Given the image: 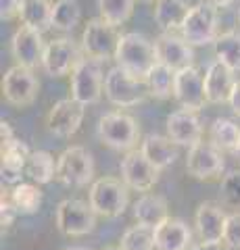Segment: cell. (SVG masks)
<instances>
[{
  "label": "cell",
  "mask_w": 240,
  "mask_h": 250,
  "mask_svg": "<svg viewBox=\"0 0 240 250\" xmlns=\"http://www.w3.org/2000/svg\"><path fill=\"white\" fill-rule=\"evenodd\" d=\"M142 2H157V0H142Z\"/></svg>",
  "instance_id": "f6af8a7d"
},
{
  "label": "cell",
  "mask_w": 240,
  "mask_h": 250,
  "mask_svg": "<svg viewBox=\"0 0 240 250\" xmlns=\"http://www.w3.org/2000/svg\"><path fill=\"white\" fill-rule=\"evenodd\" d=\"M121 250H154V229L144 228V225H131L130 229L123 231Z\"/></svg>",
  "instance_id": "836d02e7"
},
{
  "label": "cell",
  "mask_w": 240,
  "mask_h": 250,
  "mask_svg": "<svg viewBox=\"0 0 240 250\" xmlns=\"http://www.w3.org/2000/svg\"><path fill=\"white\" fill-rule=\"evenodd\" d=\"M203 136V125L195 111H174L167 117V138L172 140L175 146H188L192 148L200 142Z\"/></svg>",
  "instance_id": "ac0fdd59"
},
{
  "label": "cell",
  "mask_w": 240,
  "mask_h": 250,
  "mask_svg": "<svg viewBox=\"0 0 240 250\" xmlns=\"http://www.w3.org/2000/svg\"><path fill=\"white\" fill-rule=\"evenodd\" d=\"M188 13L190 6L186 0H157L154 2V21L161 29L169 31V34H175L182 29Z\"/></svg>",
  "instance_id": "d4e9b609"
},
{
  "label": "cell",
  "mask_w": 240,
  "mask_h": 250,
  "mask_svg": "<svg viewBox=\"0 0 240 250\" xmlns=\"http://www.w3.org/2000/svg\"><path fill=\"white\" fill-rule=\"evenodd\" d=\"M0 154H2V167H0L2 182L15 188L17 184H21V177L25 175V165H27V159L32 154V150L19 138H13V140L2 142Z\"/></svg>",
  "instance_id": "44dd1931"
},
{
  "label": "cell",
  "mask_w": 240,
  "mask_h": 250,
  "mask_svg": "<svg viewBox=\"0 0 240 250\" xmlns=\"http://www.w3.org/2000/svg\"><path fill=\"white\" fill-rule=\"evenodd\" d=\"M46 44L42 40V31L32 29L27 25H21L11 38V52L13 59L17 61V65L34 69L38 65H42Z\"/></svg>",
  "instance_id": "e0dca14e"
},
{
  "label": "cell",
  "mask_w": 240,
  "mask_h": 250,
  "mask_svg": "<svg viewBox=\"0 0 240 250\" xmlns=\"http://www.w3.org/2000/svg\"><path fill=\"white\" fill-rule=\"evenodd\" d=\"M57 228L63 236L82 238L96 228V213L84 200L67 198L57 207Z\"/></svg>",
  "instance_id": "9c48e42d"
},
{
  "label": "cell",
  "mask_w": 240,
  "mask_h": 250,
  "mask_svg": "<svg viewBox=\"0 0 240 250\" xmlns=\"http://www.w3.org/2000/svg\"><path fill=\"white\" fill-rule=\"evenodd\" d=\"M140 152L159 171L172 167L175 163V159H177V146L167 136H159V134H149L146 136L142 140V144H140Z\"/></svg>",
  "instance_id": "cb8c5ba5"
},
{
  "label": "cell",
  "mask_w": 240,
  "mask_h": 250,
  "mask_svg": "<svg viewBox=\"0 0 240 250\" xmlns=\"http://www.w3.org/2000/svg\"><path fill=\"white\" fill-rule=\"evenodd\" d=\"M221 202L232 208H240V171H230L223 175L219 186Z\"/></svg>",
  "instance_id": "e575fe53"
},
{
  "label": "cell",
  "mask_w": 240,
  "mask_h": 250,
  "mask_svg": "<svg viewBox=\"0 0 240 250\" xmlns=\"http://www.w3.org/2000/svg\"><path fill=\"white\" fill-rule=\"evenodd\" d=\"M154 52H157V61L172 67L174 71H182L186 67H192V61H195L192 46L182 36L169 34V31H163V34L154 38Z\"/></svg>",
  "instance_id": "2e32d148"
},
{
  "label": "cell",
  "mask_w": 240,
  "mask_h": 250,
  "mask_svg": "<svg viewBox=\"0 0 240 250\" xmlns=\"http://www.w3.org/2000/svg\"><path fill=\"white\" fill-rule=\"evenodd\" d=\"M209 142L218 146L221 152H238L240 148V127L226 117H218L209 127Z\"/></svg>",
  "instance_id": "484cf974"
},
{
  "label": "cell",
  "mask_w": 240,
  "mask_h": 250,
  "mask_svg": "<svg viewBox=\"0 0 240 250\" xmlns=\"http://www.w3.org/2000/svg\"><path fill=\"white\" fill-rule=\"evenodd\" d=\"M57 179L69 188H84L94 179V159L84 146H69L57 159Z\"/></svg>",
  "instance_id": "52a82bcc"
},
{
  "label": "cell",
  "mask_w": 240,
  "mask_h": 250,
  "mask_svg": "<svg viewBox=\"0 0 240 250\" xmlns=\"http://www.w3.org/2000/svg\"><path fill=\"white\" fill-rule=\"evenodd\" d=\"M21 23L32 29L38 31H46L50 25V19H52V4L48 0H23V6H21Z\"/></svg>",
  "instance_id": "f1b7e54d"
},
{
  "label": "cell",
  "mask_w": 240,
  "mask_h": 250,
  "mask_svg": "<svg viewBox=\"0 0 240 250\" xmlns=\"http://www.w3.org/2000/svg\"><path fill=\"white\" fill-rule=\"evenodd\" d=\"M207 2H211L213 6H218V9H219V6H228L232 0H207Z\"/></svg>",
  "instance_id": "b9f144b4"
},
{
  "label": "cell",
  "mask_w": 240,
  "mask_h": 250,
  "mask_svg": "<svg viewBox=\"0 0 240 250\" xmlns=\"http://www.w3.org/2000/svg\"><path fill=\"white\" fill-rule=\"evenodd\" d=\"M119 31L117 27H113L111 23H107L105 19H90L84 27L82 34V50L88 59L96 61H109L115 59L119 46Z\"/></svg>",
  "instance_id": "ba28073f"
},
{
  "label": "cell",
  "mask_w": 240,
  "mask_h": 250,
  "mask_svg": "<svg viewBox=\"0 0 240 250\" xmlns=\"http://www.w3.org/2000/svg\"><path fill=\"white\" fill-rule=\"evenodd\" d=\"M17 215L19 213L15 210L13 202H11V194L2 192V196H0V223H2V229H9Z\"/></svg>",
  "instance_id": "8d00e7d4"
},
{
  "label": "cell",
  "mask_w": 240,
  "mask_h": 250,
  "mask_svg": "<svg viewBox=\"0 0 240 250\" xmlns=\"http://www.w3.org/2000/svg\"><path fill=\"white\" fill-rule=\"evenodd\" d=\"M82 19V9L77 0H57L52 4V19L50 25L57 31H73V27Z\"/></svg>",
  "instance_id": "1f68e13d"
},
{
  "label": "cell",
  "mask_w": 240,
  "mask_h": 250,
  "mask_svg": "<svg viewBox=\"0 0 240 250\" xmlns=\"http://www.w3.org/2000/svg\"><path fill=\"white\" fill-rule=\"evenodd\" d=\"M238 23H240V9H238Z\"/></svg>",
  "instance_id": "bcb514c9"
},
{
  "label": "cell",
  "mask_w": 240,
  "mask_h": 250,
  "mask_svg": "<svg viewBox=\"0 0 240 250\" xmlns=\"http://www.w3.org/2000/svg\"><path fill=\"white\" fill-rule=\"evenodd\" d=\"M103 61L84 57L71 73V98L84 106L96 104L105 94Z\"/></svg>",
  "instance_id": "277c9868"
},
{
  "label": "cell",
  "mask_w": 240,
  "mask_h": 250,
  "mask_svg": "<svg viewBox=\"0 0 240 250\" xmlns=\"http://www.w3.org/2000/svg\"><path fill=\"white\" fill-rule=\"evenodd\" d=\"M174 98L177 104L186 111L198 113L205 106V75L198 67H186L182 71H175V85H174Z\"/></svg>",
  "instance_id": "5bb4252c"
},
{
  "label": "cell",
  "mask_w": 240,
  "mask_h": 250,
  "mask_svg": "<svg viewBox=\"0 0 240 250\" xmlns=\"http://www.w3.org/2000/svg\"><path fill=\"white\" fill-rule=\"evenodd\" d=\"M96 136L105 146L113 148V150L131 152L140 140V127L131 115L123 111H111L98 119Z\"/></svg>",
  "instance_id": "7a4b0ae2"
},
{
  "label": "cell",
  "mask_w": 240,
  "mask_h": 250,
  "mask_svg": "<svg viewBox=\"0 0 240 250\" xmlns=\"http://www.w3.org/2000/svg\"><path fill=\"white\" fill-rule=\"evenodd\" d=\"M40 90V82L34 75V69L15 65L2 77V94L4 100L13 106H29L38 96Z\"/></svg>",
  "instance_id": "30bf717a"
},
{
  "label": "cell",
  "mask_w": 240,
  "mask_h": 250,
  "mask_svg": "<svg viewBox=\"0 0 240 250\" xmlns=\"http://www.w3.org/2000/svg\"><path fill=\"white\" fill-rule=\"evenodd\" d=\"M228 104H230L232 111H234V115L240 119V82H236L234 90H232V96H230V100H228Z\"/></svg>",
  "instance_id": "f35d334b"
},
{
  "label": "cell",
  "mask_w": 240,
  "mask_h": 250,
  "mask_svg": "<svg viewBox=\"0 0 240 250\" xmlns=\"http://www.w3.org/2000/svg\"><path fill=\"white\" fill-rule=\"evenodd\" d=\"M192 250H228V246L221 244V242H218V244H207V242H198V244L192 246Z\"/></svg>",
  "instance_id": "ab89813d"
},
{
  "label": "cell",
  "mask_w": 240,
  "mask_h": 250,
  "mask_svg": "<svg viewBox=\"0 0 240 250\" xmlns=\"http://www.w3.org/2000/svg\"><path fill=\"white\" fill-rule=\"evenodd\" d=\"M82 61V52L71 38H57L50 40L44 48L42 69L50 77H65L75 71Z\"/></svg>",
  "instance_id": "8fae6325"
},
{
  "label": "cell",
  "mask_w": 240,
  "mask_h": 250,
  "mask_svg": "<svg viewBox=\"0 0 240 250\" xmlns=\"http://www.w3.org/2000/svg\"><path fill=\"white\" fill-rule=\"evenodd\" d=\"M130 188L115 177H100L92 182L88 192V205L96 215L113 219L123 215L130 205Z\"/></svg>",
  "instance_id": "3957f363"
},
{
  "label": "cell",
  "mask_w": 240,
  "mask_h": 250,
  "mask_svg": "<svg viewBox=\"0 0 240 250\" xmlns=\"http://www.w3.org/2000/svg\"><path fill=\"white\" fill-rule=\"evenodd\" d=\"M11 202L19 215H36L42 207V192L36 184L21 182L9 192Z\"/></svg>",
  "instance_id": "f546056e"
},
{
  "label": "cell",
  "mask_w": 240,
  "mask_h": 250,
  "mask_svg": "<svg viewBox=\"0 0 240 250\" xmlns=\"http://www.w3.org/2000/svg\"><path fill=\"white\" fill-rule=\"evenodd\" d=\"M134 4H136V0H96L100 19L111 23L113 27L123 25L131 17Z\"/></svg>",
  "instance_id": "d6a6232c"
},
{
  "label": "cell",
  "mask_w": 240,
  "mask_h": 250,
  "mask_svg": "<svg viewBox=\"0 0 240 250\" xmlns=\"http://www.w3.org/2000/svg\"><path fill=\"white\" fill-rule=\"evenodd\" d=\"M236 71H232L228 65H223L221 61L215 59L211 65L207 67V73H205V96H207V103L211 104H223L228 103L230 96H232V90L236 85Z\"/></svg>",
  "instance_id": "d6986e66"
},
{
  "label": "cell",
  "mask_w": 240,
  "mask_h": 250,
  "mask_svg": "<svg viewBox=\"0 0 240 250\" xmlns=\"http://www.w3.org/2000/svg\"><path fill=\"white\" fill-rule=\"evenodd\" d=\"M180 36L190 46H207L218 40V6L211 2H196L190 6V13L186 17L180 29Z\"/></svg>",
  "instance_id": "8992f818"
},
{
  "label": "cell",
  "mask_w": 240,
  "mask_h": 250,
  "mask_svg": "<svg viewBox=\"0 0 240 250\" xmlns=\"http://www.w3.org/2000/svg\"><path fill=\"white\" fill-rule=\"evenodd\" d=\"M226 169V161L218 146L211 142H203L188 148V156H186V171L195 179H215L223 173Z\"/></svg>",
  "instance_id": "4fadbf2b"
},
{
  "label": "cell",
  "mask_w": 240,
  "mask_h": 250,
  "mask_svg": "<svg viewBox=\"0 0 240 250\" xmlns=\"http://www.w3.org/2000/svg\"><path fill=\"white\" fill-rule=\"evenodd\" d=\"M223 244L232 250H240V210L228 215L226 231H223Z\"/></svg>",
  "instance_id": "d590c367"
},
{
  "label": "cell",
  "mask_w": 240,
  "mask_h": 250,
  "mask_svg": "<svg viewBox=\"0 0 240 250\" xmlns=\"http://www.w3.org/2000/svg\"><path fill=\"white\" fill-rule=\"evenodd\" d=\"M154 248L157 250H192V231L182 219L169 217L154 229Z\"/></svg>",
  "instance_id": "7402d4cb"
},
{
  "label": "cell",
  "mask_w": 240,
  "mask_h": 250,
  "mask_svg": "<svg viewBox=\"0 0 240 250\" xmlns=\"http://www.w3.org/2000/svg\"><path fill=\"white\" fill-rule=\"evenodd\" d=\"M146 88L153 98L159 100H167L174 96V85H175V71L172 67L163 65V62H157L151 73L146 75Z\"/></svg>",
  "instance_id": "83f0119b"
},
{
  "label": "cell",
  "mask_w": 240,
  "mask_h": 250,
  "mask_svg": "<svg viewBox=\"0 0 240 250\" xmlns=\"http://www.w3.org/2000/svg\"><path fill=\"white\" fill-rule=\"evenodd\" d=\"M146 94H149L146 82L130 75L121 67L109 69V73L105 77V96L111 104L119 108H130L144 103Z\"/></svg>",
  "instance_id": "5b68a950"
},
{
  "label": "cell",
  "mask_w": 240,
  "mask_h": 250,
  "mask_svg": "<svg viewBox=\"0 0 240 250\" xmlns=\"http://www.w3.org/2000/svg\"><path fill=\"white\" fill-rule=\"evenodd\" d=\"M21 6H23V0H0V19L9 21L13 17H19Z\"/></svg>",
  "instance_id": "74e56055"
},
{
  "label": "cell",
  "mask_w": 240,
  "mask_h": 250,
  "mask_svg": "<svg viewBox=\"0 0 240 250\" xmlns=\"http://www.w3.org/2000/svg\"><path fill=\"white\" fill-rule=\"evenodd\" d=\"M119 171H121V182L130 190H136L142 194L151 192L154 184L159 182V169L140 150H131L123 156Z\"/></svg>",
  "instance_id": "7c38bea8"
},
{
  "label": "cell",
  "mask_w": 240,
  "mask_h": 250,
  "mask_svg": "<svg viewBox=\"0 0 240 250\" xmlns=\"http://www.w3.org/2000/svg\"><path fill=\"white\" fill-rule=\"evenodd\" d=\"M215 44V57L228 65L232 71H240V34L238 31H223L218 36Z\"/></svg>",
  "instance_id": "4dcf8cb0"
},
{
  "label": "cell",
  "mask_w": 240,
  "mask_h": 250,
  "mask_svg": "<svg viewBox=\"0 0 240 250\" xmlns=\"http://www.w3.org/2000/svg\"><path fill=\"white\" fill-rule=\"evenodd\" d=\"M25 175L32 179L34 184L44 186L50 184L57 177V161L55 156L46 150H34L27 159L25 165Z\"/></svg>",
  "instance_id": "4316f807"
},
{
  "label": "cell",
  "mask_w": 240,
  "mask_h": 250,
  "mask_svg": "<svg viewBox=\"0 0 240 250\" xmlns=\"http://www.w3.org/2000/svg\"><path fill=\"white\" fill-rule=\"evenodd\" d=\"M236 154H238V156H240V148H238V152H236Z\"/></svg>",
  "instance_id": "7dc6e473"
},
{
  "label": "cell",
  "mask_w": 240,
  "mask_h": 250,
  "mask_svg": "<svg viewBox=\"0 0 240 250\" xmlns=\"http://www.w3.org/2000/svg\"><path fill=\"white\" fill-rule=\"evenodd\" d=\"M0 136H2V142H6V140H13L15 134H13V127L9 121H2L0 123Z\"/></svg>",
  "instance_id": "60d3db41"
},
{
  "label": "cell",
  "mask_w": 240,
  "mask_h": 250,
  "mask_svg": "<svg viewBox=\"0 0 240 250\" xmlns=\"http://www.w3.org/2000/svg\"><path fill=\"white\" fill-rule=\"evenodd\" d=\"M65 250H86V248H80V246H71V248H65Z\"/></svg>",
  "instance_id": "7bdbcfd3"
},
{
  "label": "cell",
  "mask_w": 240,
  "mask_h": 250,
  "mask_svg": "<svg viewBox=\"0 0 240 250\" xmlns=\"http://www.w3.org/2000/svg\"><path fill=\"white\" fill-rule=\"evenodd\" d=\"M105 250H121V248H119V246H117V248H115V246H109V248H105Z\"/></svg>",
  "instance_id": "ee69618b"
},
{
  "label": "cell",
  "mask_w": 240,
  "mask_h": 250,
  "mask_svg": "<svg viewBox=\"0 0 240 250\" xmlns=\"http://www.w3.org/2000/svg\"><path fill=\"white\" fill-rule=\"evenodd\" d=\"M115 61H117V67L138 77V80H146L151 69L159 62L157 52H154V42H151L149 38L138 34V31L121 34Z\"/></svg>",
  "instance_id": "6da1fadb"
},
{
  "label": "cell",
  "mask_w": 240,
  "mask_h": 250,
  "mask_svg": "<svg viewBox=\"0 0 240 250\" xmlns=\"http://www.w3.org/2000/svg\"><path fill=\"white\" fill-rule=\"evenodd\" d=\"M226 221H228V215L219 205H215V202H203L196 208V215H195V225H196V233L200 242H207V244L223 242Z\"/></svg>",
  "instance_id": "ffe728a7"
},
{
  "label": "cell",
  "mask_w": 240,
  "mask_h": 250,
  "mask_svg": "<svg viewBox=\"0 0 240 250\" xmlns=\"http://www.w3.org/2000/svg\"><path fill=\"white\" fill-rule=\"evenodd\" d=\"M86 115V106L80 104L73 98H63L52 104L46 115V129L57 138H71Z\"/></svg>",
  "instance_id": "9a60e30c"
},
{
  "label": "cell",
  "mask_w": 240,
  "mask_h": 250,
  "mask_svg": "<svg viewBox=\"0 0 240 250\" xmlns=\"http://www.w3.org/2000/svg\"><path fill=\"white\" fill-rule=\"evenodd\" d=\"M134 219L138 221V225L157 229L161 223H165L169 219L167 200L163 196H159V194H151V192L142 194L134 202Z\"/></svg>",
  "instance_id": "603a6c76"
}]
</instances>
